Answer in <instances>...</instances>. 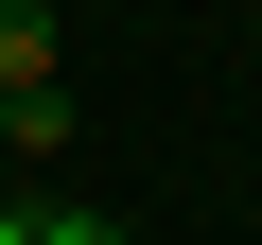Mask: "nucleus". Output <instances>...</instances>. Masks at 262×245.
Returning a JSON list of instances; mask_svg holds the SVG:
<instances>
[{"mask_svg":"<svg viewBox=\"0 0 262 245\" xmlns=\"http://www.w3.org/2000/svg\"><path fill=\"white\" fill-rule=\"evenodd\" d=\"M53 88V0H0V105Z\"/></svg>","mask_w":262,"mask_h":245,"instance_id":"nucleus-1","label":"nucleus"},{"mask_svg":"<svg viewBox=\"0 0 262 245\" xmlns=\"http://www.w3.org/2000/svg\"><path fill=\"white\" fill-rule=\"evenodd\" d=\"M35 245H122V228H105V210H35Z\"/></svg>","mask_w":262,"mask_h":245,"instance_id":"nucleus-2","label":"nucleus"},{"mask_svg":"<svg viewBox=\"0 0 262 245\" xmlns=\"http://www.w3.org/2000/svg\"><path fill=\"white\" fill-rule=\"evenodd\" d=\"M0 245H35V210H0Z\"/></svg>","mask_w":262,"mask_h":245,"instance_id":"nucleus-3","label":"nucleus"},{"mask_svg":"<svg viewBox=\"0 0 262 245\" xmlns=\"http://www.w3.org/2000/svg\"><path fill=\"white\" fill-rule=\"evenodd\" d=\"M0 140H18V105H0Z\"/></svg>","mask_w":262,"mask_h":245,"instance_id":"nucleus-4","label":"nucleus"}]
</instances>
